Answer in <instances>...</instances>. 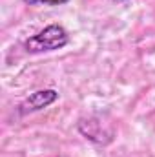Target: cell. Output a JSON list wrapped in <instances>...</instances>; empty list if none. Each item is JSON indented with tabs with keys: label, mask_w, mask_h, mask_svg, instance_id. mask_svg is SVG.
Masks as SVG:
<instances>
[{
	"label": "cell",
	"mask_w": 155,
	"mask_h": 157,
	"mask_svg": "<svg viewBox=\"0 0 155 157\" xmlns=\"http://www.w3.org/2000/svg\"><path fill=\"white\" fill-rule=\"evenodd\" d=\"M57 99H59V93H57L55 90H39V91L31 93V95L18 106V112H20L22 115L39 112V110L47 108L49 104H53Z\"/></svg>",
	"instance_id": "obj_2"
},
{
	"label": "cell",
	"mask_w": 155,
	"mask_h": 157,
	"mask_svg": "<svg viewBox=\"0 0 155 157\" xmlns=\"http://www.w3.org/2000/svg\"><path fill=\"white\" fill-rule=\"evenodd\" d=\"M119 2H120V0H119Z\"/></svg>",
	"instance_id": "obj_5"
},
{
	"label": "cell",
	"mask_w": 155,
	"mask_h": 157,
	"mask_svg": "<svg viewBox=\"0 0 155 157\" xmlns=\"http://www.w3.org/2000/svg\"><path fill=\"white\" fill-rule=\"evenodd\" d=\"M24 2L29 4V6H37V4H44V6H62V4H66L70 0H24Z\"/></svg>",
	"instance_id": "obj_4"
},
{
	"label": "cell",
	"mask_w": 155,
	"mask_h": 157,
	"mask_svg": "<svg viewBox=\"0 0 155 157\" xmlns=\"http://www.w3.org/2000/svg\"><path fill=\"white\" fill-rule=\"evenodd\" d=\"M70 42L68 31L59 26V24H51L47 28H44L40 33H37L35 37L28 39L24 42V48L28 53H42V51H55L64 48Z\"/></svg>",
	"instance_id": "obj_1"
},
{
	"label": "cell",
	"mask_w": 155,
	"mask_h": 157,
	"mask_svg": "<svg viewBox=\"0 0 155 157\" xmlns=\"http://www.w3.org/2000/svg\"><path fill=\"white\" fill-rule=\"evenodd\" d=\"M78 132L86 139H89L93 143H99V144H106V143L112 141V133H106L102 122H99L97 119H93V117L80 121L78 122Z\"/></svg>",
	"instance_id": "obj_3"
}]
</instances>
